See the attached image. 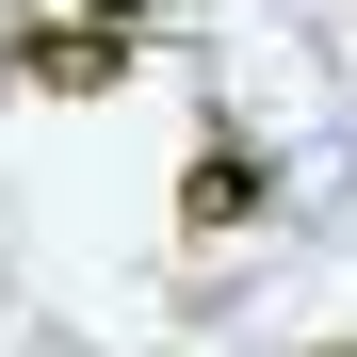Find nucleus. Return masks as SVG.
<instances>
[{"label": "nucleus", "mask_w": 357, "mask_h": 357, "mask_svg": "<svg viewBox=\"0 0 357 357\" xmlns=\"http://www.w3.org/2000/svg\"><path fill=\"white\" fill-rule=\"evenodd\" d=\"M17 82H33V98H114V82H130V33H98V17H49V33L17 49Z\"/></svg>", "instance_id": "f257e3e1"}, {"label": "nucleus", "mask_w": 357, "mask_h": 357, "mask_svg": "<svg viewBox=\"0 0 357 357\" xmlns=\"http://www.w3.org/2000/svg\"><path fill=\"white\" fill-rule=\"evenodd\" d=\"M178 211H195V227H244V211H260V146H195Z\"/></svg>", "instance_id": "f03ea898"}, {"label": "nucleus", "mask_w": 357, "mask_h": 357, "mask_svg": "<svg viewBox=\"0 0 357 357\" xmlns=\"http://www.w3.org/2000/svg\"><path fill=\"white\" fill-rule=\"evenodd\" d=\"M66 17H98V33H130V17H146V0H66Z\"/></svg>", "instance_id": "7ed1b4c3"}, {"label": "nucleus", "mask_w": 357, "mask_h": 357, "mask_svg": "<svg viewBox=\"0 0 357 357\" xmlns=\"http://www.w3.org/2000/svg\"><path fill=\"white\" fill-rule=\"evenodd\" d=\"M325 357H357V341H325Z\"/></svg>", "instance_id": "20e7f679"}]
</instances>
